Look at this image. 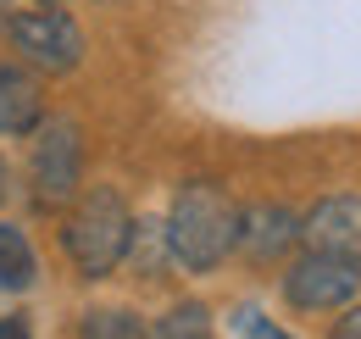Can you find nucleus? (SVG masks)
I'll return each instance as SVG.
<instances>
[{"instance_id":"423d86ee","label":"nucleus","mask_w":361,"mask_h":339,"mask_svg":"<svg viewBox=\"0 0 361 339\" xmlns=\"http://www.w3.org/2000/svg\"><path fill=\"white\" fill-rule=\"evenodd\" d=\"M300 245V212L295 206H278V201H262L239 217V251L250 261H283V256Z\"/></svg>"},{"instance_id":"6e6552de","label":"nucleus","mask_w":361,"mask_h":339,"mask_svg":"<svg viewBox=\"0 0 361 339\" xmlns=\"http://www.w3.org/2000/svg\"><path fill=\"white\" fill-rule=\"evenodd\" d=\"M45 123V100H39V84L23 73V67H11V61H0V133H34V128Z\"/></svg>"},{"instance_id":"ddd939ff","label":"nucleus","mask_w":361,"mask_h":339,"mask_svg":"<svg viewBox=\"0 0 361 339\" xmlns=\"http://www.w3.org/2000/svg\"><path fill=\"white\" fill-rule=\"evenodd\" d=\"M233 328H239L245 339H295V334H283L262 306H239V311H233Z\"/></svg>"},{"instance_id":"4468645a","label":"nucleus","mask_w":361,"mask_h":339,"mask_svg":"<svg viewBox=\"0 0 361 339\" xmlns=\"http://www.w3.org/2000/svg\"><path fill=\"white\" fill-rule=\"evenodd\" d=\"M328 339H361V306H350V311L328 328Z\"/></svg>"},{"instance_id":"7ed1b4c3","label":"nucleus","mask_w":361,"mask_h":339,"mask_svg":"<svg viewBox=\"0 0 361 339\" xmlns=\"http://www.w3.org/2000/svg\"><path fill=\"white\" fill-rule=\"evenodd\" d=\"M361 295V251H306L283 267V300L295 311H345Z\"/></svg>"},{"instance_id":"9b49d317","label":"nucleus","mask_w":361,"mask_h":339,"mask_svg":"<svg viewBox=\"0 0 361 339\" xmlns=\"http://www.w3.org/2000/svg\"><path fill=\"white\" fill-rule=\"evenodd\" d=\"M78 339H150V328L134 306H90L78 323Z\"/></svg>"},{"instance_id":"dca6fc26","label":"nucleus","mask_w":361,"mask_h":339,"mask_svg":"<svg viewBox=\"0 0 361 339\" xmlns=\"http://www.w3.org/2000/svg\"><path fill=\"white\" fill-rule=\"evenodd\" d=\"M6 195H11V167L0 162V201H6Z\"/></svg>"},{"instance_id":"f8f14e48","label":"nucleus","mask_w":361,"mask_h":339,"mask_svg":"<svg viewBox=\"0 0 361 339\" xmlns=\"http://www.w3.org/2000/svg\"><path fill=\"white\" fill-rule=\"evenodd\" d=\"M128 256H134L139 278H161V267L173 261V251H167V228H161V222H134V245H128Z\"/></svg>"},{"instance_id":"f03ea898","label":"nucleus","mask_w":361,"mask_h":339,"mask_svg":"<svg viewBox=\"0 0 361 339\" xmlns=\"http://www.w3.org/2000/svg\"><path fill=\"white\" fill-rule=\"evenodd\" d=\"M134 245V212L123 201V189L94 184L90 195L73 201V212L61 222V251L78 267V278H111Z\"/></svg>"},{"instance_id":"2eb2a0df","label":"nucleus","mask_w":361,"mask_h":339,"mask_svg":"<svg viewBox=\"0 0 361 339\" xmlns=\"http://www.w3.org/2000/svg\"><path fill=\"white\" fill-rule=\"evenodd\" d=\"M0 339H34L28 334V317H0Z\"/></svg>"},{"instance_id":"0eeeda50","label":"nucleus","mask_w":361,"mask_h":339,"mask_svg":"<svg viewBox=\"0 0 361 339\" xmlns=\"http://www.w3.org/2000/svg\"><path fill=\"white\" fill-rule=\"evenodd\" d=\"M300 239L317 245V251H361V189L322 195L300 217Z\"/></svg>"},{"instance_id":"f257e3e1","label":"nucleus","mask_w":361,"mask_h":339,"mask_svg":"<svg viewBox=\"0 0 361 339\" xmlns=\"http://www.w3.org/2000/svg\"><path fill=\"white\" fill-rule=\"evenodd\" d=\"M239 201L228 195L223 184H212V178H189L178 195H173V206L161 217V228H167V251L178 261L183 273H217L228 256L239 251Z\"/></svg>"},{"instance_id":"9d476101","label":"nucleus","mask_w":361,"mask_h":339,"mask_svg":"<svg viewBox=\"0 0 361 339\" xmlns=\"http://www.w3.org/2000/svg\"><path fill=\"white\" fill-rule=\"evenodd\" d=\"M150 339H217V323L200 300H173L156 323H150Z\"/></svg>"},{"instance_id":"39448f33","label":"nucleus","mask_w":361,"mask_h":339,"mask_svg":"<svg viewBox=\"0 0 361 339\" xmlns=\"http://www.w3.org/2000/svg\"><path fill=\"white\" fill-rule=\"evenodd\" d=\"M6 40L23 61H34L39 73H73L84 61V28L61 11V6H39V11H17L6 23Z\"/></svg>"},{"instance_id":"20e7f679","label":"nucleus","mask_w":361,"mask_h":339,"mask_svg":"<svg viewBox=\"0 0 361 339\" xmlns=\"http://www.w3.org/2000/svg\"><path fill=\"white\" fill-rule=\"evenodd\" d=\"M28 184H34V201L45 212H61L78 201V184H84V139L78 128L50 117L34 128V156H28Z\"/></svg>"},{"instance_id":"1a4fd4ad","label":"nucleus","mask_w":361,"mask_h":339,"mask_svg":"<svg viewBox=\"0 0 361 339\" xmlns=\"http://www.w3.org/2000/svg\"><path fill=\"white\" fill-rule=\"evenodd\" d=\"M39 284V256L34 239L17 228V222H0V295H23Z\"/></svg>"}]
</instances>
